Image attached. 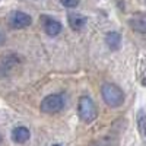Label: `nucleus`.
<instances>
[{
    "label": "nucleus",
    "instance_id": "1a4fd4ad",
    "mask_svg": "<svg viewBox=\"0 0 146 146\" xmlns=\"http://www.w3.org/2000/svg\"><path fill=\"white\" fill-rule=\"evenodd\" d=\"M105 42L108 45V48L111 51H117L120 50V47H121V35L118 32H108L107 36H105Z\"/></svg>",
    "mask_w": 146,
    "mask_h": 146
},
{
    "label": "nucleus",
    "instance_id": "f257e3e1",
    "mask_svg": "<svg viewBox=\"0 0 146 146\" xmlns=\"http://www.w3.org/2000/svg\"><path fill=\"white\" fill-rule=\"evenodd\" d=\"M101 95H102L104 102L111 108H117L120 105H123L124 102L123 91L114 83H104L101 88Z\"/></svg>",
    "mask_w": 146,
    "mask_h": 146
},
{
    "label": "nucleus",
    "instance_id": "ddd939ff",
    "mask_svg": "<svg viewBox=\"0 0 146 146\" xmlns=\"http://www.w3.org/2000/svg\"><path fill=\"white\" fill-rule=\"evenodd\" d=\"M5 38H6L5 34H3L2 31H0V44H3V42H5Z\"/></svg>",
    "mask_w": 146,
    "mask_h": 146
},
{
    "label": "nucleus",
    "instance_id": "f3484780",
    "mask_svg": "<svg viewBox=\"0 0 146 146\" xmlns=\"http://www.w3.org/2000/svg\"><path fill=\"white\" fill-rule=\"evenodd\" d=\"M0 142H2V136H0Z\"/></svg>",
    "mask_w": 146,
    "mask_h": 146
},
{
    "label": "nucleus",
    "instance_id": "39448f33",
    "mask_svg": "<svg viewBox=\"0 0 146 146\" xmlns=\"http://www.w3.org/2000/svg\"><path fill=\"white\" fill-rule=\"evenodd\" d=\"M41 23L45 34H48L50 36H56L62 31V23L51 16H41Z\"/></svg>",
    "mask_w": 146,
    "mask_h": 146
},
{
    "label": "nucleus",
    "instance_id": "7ed1b4c3",
    "mask_svg": "<svg viewBox=\"0 0 146 146\" xmlns=\"http://www.w3.org/2000/svg\"><path fill=\"white\" fill-rule=\"evenodd\" d=\"M79 115L85 123H92L96 118V107L91 96H82L79 100Z\"/></svg>",
    "mask_w": 146,
    "mask_h": 146
},
{
    "label": "nucleus",
    "instance_id": "423d86ee",
    "mask_svg": "<svg viewBox=\"0 0 146 146\" xmlns=\"http://www.w3.org/2000/svg\"><path fill=\"white\" fill-rule=\"evenodd\" d=\"M129 25L133 31L140 32V34H146V15L145 13H135L130 18Z\"/></svg>",
    "mask_w": 146,
    "mask_h": 146
},
{
    "label": "nucleus",
    "instance_id": "f03ea898",
    "mask_svg": "<svg viewBox=\"0 0 146 146\" xmlns=\"http://www.w3.org/2000/svg\"><path fill=\"white\" fill-rule=\"evenodd\" d=\"M66 105V100L63 95H58V94H51L45 96V98L41 101V111L45 113V114H54V113H58L62 111Z\"/></svg>",
    "mask_w": 146,
    "mask_h": 146
},
{
    "label": "nucleus",
    "instance_id": "f8f14e48",
    "mask_svg": "<svg viewBox=\"0 0 146 146\" xmlns=\"http://www.w3.org/2000/svg\"><path fill=\"white\" fill-rule=\"evenodd\" d=\"M60 2H62V5L67 9H73L79 5V0H60Z\"/></svg>",
    "mask_w": 146,
    "mask_h": 146
},
{
    "label": "nucleus",
    "instance_id": "dca6fc26",
    "mask_svg": "<svg viewBox=\"0 0 146 146\" xmlns=\"http://www.w3.org/2000/svg\"><path fill=\"white\" fill-rule=\"evenodd\" d=\"M53 146H60V145H53Z\"/></svg>",
    "mask_w": 146,
    "mask_h": 146
},
{
    "label": "nucleus",
    "instance_id": "9d476101",
    "mask_svg": "<svg viewBox=\"0 0 146 146\" xmlns=\"http://www.w3.org/2000/svg\"><path fill=\"white\" fill-rule=\"evenodd\" d=\"M67 19H69L70 28L75 31H80L85 27V23H86V18L83 15H79V13H70Z\"/></svg>",
    "mask_w": 146,
    "mask_h": 146
},
{
    "label": "nucleus",
    "instance_id": "6e6552de",
    "mask_svg": "<svg viewBox=\"0 0 146 146\" xmlns=\"http://www.w3.org/2000/svg\"><path fill=\"white\" fill-rule=\"evenodd\" d=\"M31 137V131L27 129V127H16L13 129V131H12V140L16 142V143H25L28 142Z\"/></svg>",
    "mask_w": 146,
    "mask_h": 146
},
{
    "label": "nucleus",
    "instance_id": "a211bd4d",
    "mask_svg": "<svg viewBox=\"0 0 146 146\" xmlns=\"http://www.w3.org/2000/svg\"><path fill=\"white\" fill-rule=\"evenodd\" d=\"M145 3H146V0H145Z\"/></svg>",
    "mask_w": 146,
    "mask_h": 146
},
{
    "label": "nucleus",
    "instance_id": "4468645a",
    "mask_svg": "<svg viewBox=\"0 0 146 146\" xmlns=\"http://www.w3.org/2000/svg\"><path fill=\"white\" fill-rule=\"evenodd\" d=\"M142 85H143V86H146V78H143V80H142Z\"/></svg>",
    "mask_w": 146,
    "mask_h": 146
},
{
    "label": "nucleus",
    "instance_id": "9b49d317",
    "mask_svg": "<svg viewBox=\"0 0 146 146\" xmlns=\"http://www.w3.org/2000/svg\"><path fill=\"white\" fill-rule=\"evenodd\" d=\"M137 126H139L140 133L145 135V131H146V114H145L143 110H140L137 113Z\"/></svg>",
    "mask_w": 146,
    "mask_h": 146
},
{
    "label": "nucleus",
    "instance_id": "2eb2a0df",
    "mask_svg": "<svg viewBox=\"0 0 146 146\" xmlns=\"http://www.w3.org/2000/svg\"><path fill=\"white\" fill-rule=\"evenodd\" d=\"M143 137H145V139H146V131H145V135H143Z\"/></svg>",
    "mask_w": 146,
    "mask_h": 146
},
{
    "label": "nucleus",
    "instance_id": "0eeeda50",
    "mask_svg": "<svg viewBox=\"0 0 146 146\" xmlns=\"http://www.w3.org/2000/svg\"><path fill=\"white\" fill-rule=\"evenodd\" d=\"M16 64H19L18 56L10 54V56L3 57L2 62H0V73H2V75H9V73L13 70V67H15Z\"/></svg>",
    "mask_w": 146,
    "mask_h": 146
},
{
    "label": "nucleus",
    "instance_id": "20e7f679",
    "mask_svg": "<svg viewBox=\"0 0 146 146\" xmlns=\"http://www.w3.org/2000/svg\"><path fill=\"white\" fill-rule=\"evenodd\" d=\"M32 23V18L25 13V12H21V10H13L7 15V25L13 29H22V28H27Z\"/></svg>",
    "mask_w": 146,
    "mask_h": 146
}]
</instances>
